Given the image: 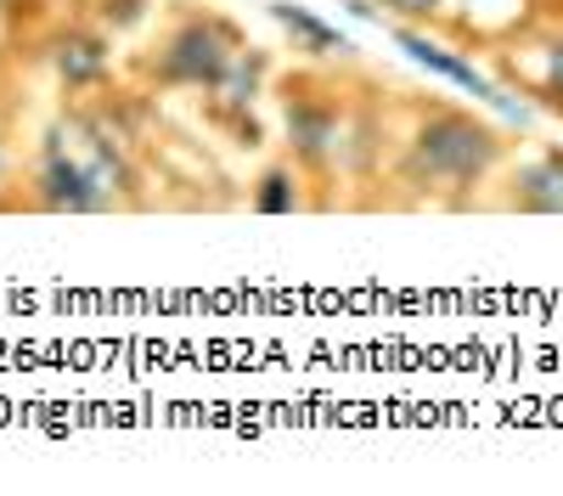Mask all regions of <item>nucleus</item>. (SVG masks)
<instances>
[{
	"label": "nucleus",
	"mask_w": 563,
	"mask_h": 496,
	"mask_svg": "<svg viewBox=\"0 0 563 496\" xmlns=\"http://www.w3.org/2000/svg\"><path fill=\"white\" fill-rule=\"evenodd\" d=\"M395 34V45H400V52L417 63V68H429V74H440V79H451L456 90H467V97H474V102H485V108H496L501 119H512V124H525L530 119V108L519 102V97H507V90L485 74V68H474V63H467V57H456V52H445V45L440 40H429V34H417L411 23H395L389 29Z\"/></svg>",
	"instance_id": "5"
},
{
	"label": "nucleus",
	"mask_w": 563,
	"mask_h": 496,
	"mask_svg": "<svg viewBox=\"0 0 563 496\" xmlns=\"http://www.w3.org/2000/svg\"><path fill=\"white\" fill-rule=\"evenodd\" d=\"M141 198V164L130 142L108 124V113H63L45 124L34 169H29V203L45 214H113Z\"/></svg>",
	"instance_id": "1"
},
{
	"label": "nucleus",
	"mask_w": 563,
	"mask_h": 496,
	"mask_svg": "<svg viewBox=\"0 0 563 496\" xmlns=\"http://www.w3.org/2000/svg\"><path fill=\"white\" fill-rule=\"evenodd\" d=\"M501 203L519 214H563V147H541L536 158L512 164Z\"/></svg>",
	"instance_id": "9"
},
{
	"label": "nucleus",
	"mask_w": 563,
	"mask_h": 496,
	"mask_svg": "<svg viewBox=\"0 0 563 496\" xmlns=\"http://www.w3.org/2000/svg\"><path fill=\"white\" fill-rule=\"evenodd\" d=\"M282 135H288V153L305 175L327 180V175H339L350 164V113L344 102L333 97V90H321L310 74L288 79L282 85Z\"/></svg>",
	"instance_id": "4"
},
{
	"label": "nucleus",
	"mask_w": 563,
	"mask_h": 496,
	"mask_svg": "<svg viewBox=\"0 0 563 496\" xmlns=\"http://www.w3.org/2000/svg\"><path fill=\"white\" fill-rule=\"evenodd\" d=\"M147 12H153V0H102V7H97V18H102V29H108V34L135 29Z\"/></svg>",
	"instance_id": "12"
},
{
	"label": "nucleus",
	"mask_w": 563,
	"mask_h": 496,
	"mask_svg": "<svg viewBox=\"0 0 563 496\" xmlns=\"http://www.w3.org/2000/svg\"><path fill=\"white\" fill-rule=\"evenodd\" d=\"M507 68H512V79H519L547 113L563 119V29L530 40L525 52H507Z\"/></svg>",
	"instance_id": "10"
},
{
	"label": "nucleus",
	"mask_w": 563,
	"mask_h": 496,
	"mask_svg": "<svg viewBox=\"0 0 563 496\" xmlns=\"http://www.w3.org/2000/svg\"><path fill=\"white\" fill-rule=\"evenodd\" d=\"M249 203H254V214H299L305 209V169L299 164H271L254 180Z\"/></svg>",
	"instance_id": "11"
},
{
	"label": "nucleus",
	"mask_w": 563,
	"mask_h": 496,
	"mask_svg": "<svg viewBox=\"0 0 563 496\" xmlns=\"http://www.w3.org/2000/svg\"><path fill=\"white\" fill-rule=\"evenodd\" d=\"M40 57H45V68H52V79L63 90H97L113 74V34L102 23L97 29L90 23H63V29L45 34Z\"/></svg>",
	"instance_id": "6"
},
{
	"label": "nucleus",
	"mask_w": 563,
	"mask_h": 496,
	"mask_svg": "<svg viewBox=\"0 0 563 496\" xmlns=\"http://www.w3.org/2000/svg\"><path fill=\"white\" fill-rule=\"evenodd\" d=\"M378 7L389 18H400V23H429V18L445 12V0H378Z\"/></svg>",
	"instance_id": "13"
},
{
	"label": "nucleus",
	"mask_w": 563,
	"mask_h": 496,
	"mask_svg": "<svg viewBox=\"0 0 563 496\" xmlns=\"http://www.w3.org/2000/svg\"><path fill=\"white\" fill-rule=\"evenodd\" d=\"M271 23L288 34V45H294L305 63H344V57H355V40H350L339 23H327L321 12H310V7L271 0Z\"/></svg>",
	"instance_id": "8"
},
{
	"label": "nucleus",
	"mask_w": 563,
	"mask_h": 496,
	"mask_svg": "<svg viewBox=\"0 0 563 496\" xmlns=\"http://www.w3.org/2000/svg\"><path fill=\"white\" fill-rule=\"evenodd\" d=\"M7 180H12V153L0 147V187H7Z\"/></svg>",
	"instance_id": "14"
},
{
	"label": "nucleus",
	"mask_w": 563,
	"mask_h": 496,
	"mask_svg": "<svg viewBox=\"0 0 563 496\" xmlns=\"http://www.w3.org/2000/svg\"><path fill=\"white\" fill-rule=\"evenodd\" d=\"M243 29L220 18V12H180L164 40H158V52L147 57V79L164 85V90H198V97H209L214 79L238 63L243 52Z\"/></svg>",
	"instance_id": "3"
},
{
	"label": "nucleus",
	"mask_w": 563,
	"mask_h": 496,
	"mask_svg": "<svg viewBox=\"0 0 563 496\" xmlns=\"http://www.w3.org/2000/svg\"><path fill=\"white\" fill-rule=\"evenodd\" d=\"M265 79H271V57L260 52V45H243L238 52V63H231L220 79H214V90H209V113L214 119H225V124H243L249 135H254V102L265 97Z\"/></svg>",
	"instance_id": "7"
},
{
	"label": "nucleus",
	"mask_w": 563,
	"mask_h": 496,
	"mask_svg": "<svg viewBox=\"0 0 563 496\" xmlns=\"http://www.w3.org/2000/svg\"><path fill=\"white\" fill-rule=\"evenodd\" d=\"M507 164L501 130L467 108H429L400 147V180L417 198H467Z\"/></svg>",
	"instance_id": "2"
}]
</instances>
